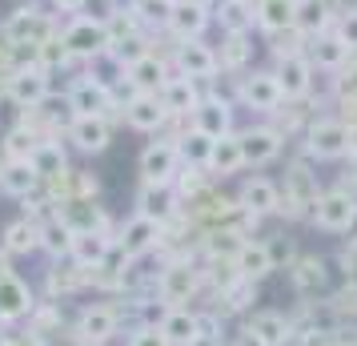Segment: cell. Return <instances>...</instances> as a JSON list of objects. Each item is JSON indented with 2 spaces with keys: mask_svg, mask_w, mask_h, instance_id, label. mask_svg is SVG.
Listing matches in <instances>:
<instances>
[{
  "mask_svg": "<svg viewBox=\"0 0 357 346\" xmlns=\"http://www.w3.org/2000/svg\"><path fill=\"white\" fill-rule=\"evenodd\" d=\"M354 145H357L354 125H345L337 117H321V121H313L309 133H305L309 157H321V161H337V157H345Z\"/></svg>",
  "mask_w": 357,
  "mask_h": 346,
  "instance_id": "6da1fadb",
  "label": "cell"
},
{
  "mask_svg": "<svg viewBox=\"0 0 357 346\" xmlns=\"http://www.w3.org/2000/svg\"><path fill=\"white\" fill-rule=\"evenodd\" d=\"M65 45L77 61H93L100 52L113 49V33H109V20H97V17H77L68 24L65 33Z\"/></svg>",
  "mask_w": 357,
  "mask_h": 346,
  "instance_id": "7a4b0ae2",
  "label": "cell"
},
{
  "mask_svg": "<svg viewBox=\"0 0 357 346\" xmlns=\"http://www.w3.org/2000/svg\"><path fill=\"white\" fill-rule=\"evenodd\" d=\"M313 222L325 233H345L357 222V194L349 189H325L313 206Z\"/></svg>",
  "mask_w": 357,
  "mask_h": 346,
  "instance_id": "3957f363",
  "label": "cell"
},
{
  "mask_svg": "<svg viewBox=\"0 0 357 346\" xmlns=\"http://www.w3.org/2000/svg\"><path fill=\"white\" fill-rule=\"evenodd\" d=\"M4 93L17 109H33V105H45L52 97L49 93V73L40 65H29V69H13L4 77Z\"/></svg>",
  "mask_w": 357,
  "mask_h": 346,
  "instance_id": "277c9868",
  "label": "cell"
},
{
  "mask_svg": "<svg viewBox=\"0 0 357 346\" xmlns=\"http://www.w3.org/2000/svg\"><path fill=\"white\" fill-rule=\"evenodd\" d=\"M56 29H52V17L49 13H40V8H17L13 17L4 20V41H13V45H45L52 41Z\"/></svg>",
  "mask_w": 357,
  "mask_h": 346,
  "instance_id": "5b68a950",
  "label": "cell"
},
{
  "mask_svg": "<svg viewBox=\"0 0 357 346\" xmlns=\"http://www.w3.org/2000/svg\"><path fill=\"white\" fill-rule=\"evenodd\" d=\"M116 326H121V310L109 306V302H93V306H84L77 314V343L105 346L116 334Z\"/></svg>",
  "mask_w": 357,
  "mask_h": 346,
  "instance_id": "8992f818",
  "label": "cell"
},
{
  "mask_svg": "<svg viewBox=\"0 0 357 346\" xmlns=\"http://www.w3.org/2000/svg\"><path fill=\"white\" fill-rule=\"evenodd\" d=\"M161 246V222H153L145 214H132L121 230H116V250L125 258H145L149 250Z\"/></svg>",
  "mask_w": 357,
  "mask_h": 346,
  "instance_id": "52a82bcc",
  "label": "cell"
},
{
  "mask_svg": "<svg viewBox=\"0 0 357 346\" xmlns=\"http://www.w3.org/2000/svg\"><path fill=\"white\" fill-rule=\"evenodd\" d=\"M68 109H73V117H109V109H116L113 89H105L93 77H81L68 89Z\"/></svg>",
  "mask_w": 357,
  "mask_h": 346,
  "instance_id": "ba28073f",
  "label": "cell"
},
{
  "mask_svg": "<svg viewBox=\"0 0 357 346\" xmlns=\"http://www.w3.org/2000/svg\"><path fill=\"white\" fill-rule=\"evenodd\" d=\"M177 165H181V153H177L173 141H153V145H145V153H141V178H145L149 185H169L181 173Z\"/></svg>",
  "mask_w": 357,
  "mask_h": 346,
  "instance_id": "9c48e42d",
  "label": "cell"
},
{
  "mask_svg": "<svg viewBox=\"0 0 357 346\" xmlns=\"http://www.w3.org/2000/svg\"><path fill=\"white\" fill-rule=\"evenodd\" d=\"M281 101H285V93H281L277 73H249V77H241V105L257 109V113H277Z\"/></svg>",
  "mask_w": 357,
  "mask_h": 346,
  "instance_id": "30bf717a",
  "label": "cell"
},
{
  "mask_svg": "<svg viewBox=\"0 0 357 346\" xmlns=\"http://www.w3.org/2000/svg\"><path fill=\"white\" fill-rule=\"evenodd\" d=\"M197 286H201V270H197L193 262H169L161 270V278H157V294H161V302H169V306H177V302H185V298L193 294Z\"/></svg>",
  "mask_w": 357,
  "mask_h": 346,
  "instance_id": "8fae6325",
  "label": "cell"
},
{
  "mask_svg": "<svg viewBox=\"0 0 357 346\" xmlns=\"http://www.w3.org/2000/svg\"><path fill=\"white\" fill-rule=\"evenodd\" d=\"M317 178L309 173L305 165H293L289 173H285V206L281 210H289V217L297 214H309L313 217V206H317Z\"/></svg>",
  "mask_w": 357,
  "mask_h": 346,
  "instance_id": "7c38bea8",
  "label": "cell"
},
{
  "mask_svg": "<svg viewBox=\"0 0 357 346\" xmlns=\"http://www.w3.org/2000/svg\"><path fill=\"white\" fill-rule=\"evenodd\" d=\"M221 69L217 52L197 36V41H181L177 45V73L181 77H193V81H213V73Z\"/></svg>",
  "mask_w": 357,
  "mask_h": 346,
  "instance_id": "4fadbf2b",
  "label": "cell"
},
{
  "mask_svg": "<svg viewBox=\"0 0 357 346\" xmlns=\"http://www.w3.org/2000/svg\"><path fill=\"white\" fill-rule=\"evenodd\" d=\"M233 262H237V274L249 282H261L269 278L277 270V254L269 242H253V238H245L241 246H237V254H233Z\"/></svg>",
  "mask_w": 357,
  "mask_h": 346,
  "instance_id": "5bb4252c",
  "label": "cell"
},
{
  "mask_svg": "<svg viewBox=\"0 0 357 346\" xmlns=\"http://www.w3.org/2000/svg\"><path fill=\"white\" fill-rule=\"evenodd\" d=\"M125 121L141 133H157L169 121V109H165L161 93H132L129 105H125Z\"/></svg>",
  "mask_w": 357,
  "mask_h": 346,
  "instance_id": "9a60e30c",
  "label": "cell"
},
{
  "mask_svg": "<svg viewBox=\"0 0 357 346\" xmlns=\"http://www.w3.org/2000/svg\"><path fill=\"white\" fill-rule=\"evenodd\" d=\"M289 282L301 298H317L325 294V282H329V266H325L321 254H301L297 262L289 266Z\"/></svg>",
  "mask_w": 357,
  "mask_h": 346,
  "instance_id": "2e32d148",
  "label": "cell"
},
{
  "mask_svg": "<svg viewBox=\"0 0 357 346\" xmlns=\"http://www.w3.org/2000/svg\"><path fill=\"white\" fill-rule=\"evenodd\" d=\"M273 73H277V81H281V93L285 97H305L309 85H313V65H309V57H301V52H281Z\"/></svg>",
  "mask_w": 357,
  "mask_h": 346,
  "instance_id": "e0dca14e",
  "label": "cell"
},
{
  "mask_svg": "<svg viewBox=\"0 0 357 346\" xmlns=\"http://www.w3.org/2000/svg\"><path fill=\"white\" fill-rule=\"evenodd\" d=\"M237 206H245L253 217H269L281 210V185L269 178H249L237 194Z\"/></svg>",
  "mask_w": 357,
  "mask_h": 346,
  "instance_id": "ac0fdd59",
  "label": "cell"
},
{
  "mask_svg": "<svg viewBox=\"0 0 357 346\" xmlns=\"http://www.w3.org/2000/svg\"><path fill=\"white\" fill-rule=\"evenodd\" d=\"M68 137L81 153H105L113 141V125H109V117H73Z\"/></svg>",
  "mask_w": 357,
  "mask_h": 346,
  "instance_id": "d6986e66",
  "label": "cell"
},
{
  "mask_svg": "<svg viewBox=\"0 0 357 346\" xmlns=\"http://www.w3.org/2000/svg\"><path fill=\"white\" fill-rule=\"evenodd\" d=\"M137 214L153 217V222H173V217L181 214V194L173 189V185H149L141 189V198H137Z\"/></svg>",
  "mask_w": 357,
  "mask_h": 346,
  "instance_id": "ffe728a7",
  "label": "cell"
},
{
  "mask_svg": "<svg viewBox=\"0 0 357 346\" xmlns=\"http://www.w3.org/2000/svg\"><path fill=\"white\" fill-rule=\"evenodd\" d=\"M241 137V153L245 165H269L281 153V129H269V125H253V129L237 133Z\"/></svg>",
  "mask_w": 357,
  "mask_h": 346,
  "instance_id": "44dd1931",
  "label": "cell"
},
{
  "mask_svg": "<svg viewBox=\"0 0 357 346\" xmlns=\"http://www.w3.org/2000/svg\"><path fill=\"white\" fill-rule=\"evenodd\" d=\"M193 129H201L205 137H213V141H221V137H229L233 133V105L229 101H201V109L193 113Z\"/></svg>",
  "mask_w": 357,
  "mask_h": 346,
  "instance_id": "7402d4cb",
  "label": "cell"
},
{
  "mask_svg": "<svg viewBox=\"0 0 357 346\" xmlns=\"http://www.w3.org/2000/svg\"><path fill=\"white\" fill-rule=\"evenodd\" d=\"M33 290L17 278V274H8V278H0V322H17V318H29L33 314Z\"/></svg>",
  "mask_w": 357,
  "mask_h": 346,
  "instance_id": "603a6c76",
  "label": "cell"
},
{
  "mask_svg": "<svg viewBox=\"0 0 357 346\" xmlns=\"http://www.w3.org/2000/svg\"><path fill=\"white\" fill-rule=\"evenodd\" d=\"M161 101H165V109H169V117H189L201 109V93H197V81L193 77H169L161 89Z\"/></svg>",
  "mask_w": 357,
  "mask_h": 346,
  "instance_id": "cb8c5ba5",
  "label": "cell"
},
{
  "mask_svg": "<svg viewBox=\"0 0 357 346\" xmlns=\"http://www.w3.org/2000/svg\"><path fill=\"white\" fill-rule=\"evenodd\" d=\"M169 29H173L181 41H197V36L209 29V4H205V0H177Z\"/></svg>",
  "mask_w": 357,
  "mask_h": 346,
  "instance_id": "d4e9b609",
  "label": "cell"
},
{
  "mask_svg": "<svg viewBox=\"0 0 357 346\" xmlns=\"http://www.w3.org/2000/svg\"><path fill=\"white\" fill-rule=\"evenodd\" d=\"M245 326L253 330V334H261V343H265V346H289V338L297 334L293 322L281 310H253Z\"/></svg>",
  "mask_w": 357,
  "mask_h": 346,
  "instance_id": "484cf974",
  "label": "cell"
},
{
  "mask_svg": "<svg viewBox=\"0 0 357 346\" xmlns=\"http://www.w3.org/2000/svg\"><path fill=\"white\" fill-rule=\"evenodd\" d=\"M116 246V238L113 233H100V230H81L77 233V242H73V262H81L84 270H93V266H100L109 254H113Z\"/></svg>",
  "mask_w": 357,
  "mask_h": 346,
  "instance_id": "4316f807",
  "label": "cell"
},
{
  "mask_svg": "<svg viewBox=\"0 0 357 346\" xmlns=\"http://www.w3.org/2000/svg\"><path fill=\"white\" fill-rule=\"evenodd\" d=\"M165 81H169V77H165L161 57H157V52H145V57H137L129 65V81L125 85H129L132 93H161Z\"/></svg>",
  "mask_w": 357,
  "mask_h": 346,
  "instance_id": "83f0119b",
  "label": "cell"
},
{
  "mask_svg": "<svg viewBox=\"0 0 357 346\" xmlns=\"http://www.w3.org/2000/svg\"><path fill=\"white\" fill-rule=\"evenodd\" d=\"M0 189L8 194V198H29L40 189V173H36L33 161H4L0 169Z\"/></svg>",
  "mask_w": 357,
  "mask_h": 346,
  "instance_id": "f1b7e54d",
  "label": "cell"
},
{
  "mask_svg": "<svg viewBox=\"0 0 357 346\" xmlns=\"http://www.w3.org/2000/svg\"><path fill=\"white\" fill-rule=\"evenodd\" d=\"M0 246L8 250L13 258H24V254L40 250V226H36L33 217H17V222H8V226H4Z\"/></svg>",
  "mask_w": 357,
  "mask_h": 346,
  "instance_id": "f546056e",
  "label": "cell"
},
{
  "mask_svg": "<svg viewBox=\"0 0 357 346\" xmlns=\"http://www.w3.org/2000/svg\"><path fill=\"white\" fill-rule=\"evenodd\" d=\"M257 24L265 33L297 29V0H257Z\"/></svg>",
  "mask_w": 357,
  "mask_h": 346,
  "instance_id": "4dcf8cb0",
  "label": "cell"
},
{
  "mask_svg": "<svg viewBox=\"0 0 357 346\" xmlns=\"http://www.w3.org/2000/svg\"><path fill=\"white\" fill-rule=\"evenodd\" d=\"M161 330L169 334L173 346H189L201 334V314L185 310V306H169V314L161 318Z\"/></svg>",
  "mask_w": 357,
  "mask_h": 346,
  "instance_id": "1f68e13d",
  "label": "cell"
},
{
  "mask_svg": "<svg viewBox=\"0 0 357 346\" xmlns=\"http://www.w3.org/2000/svg\"><path fill=\"white\" fill-rule=\"evenodd\" d=\"M73 242H77V230L61 214H52L49 222H40V250H49L52 258H68L73 254Z\"/></svg>",
  "mask_w": 357,
  "mask_h": 346,
  "instance_id": "d6a6232c",
  "label": "cell"
},
{
  "mask_svg": "<svg viewBox=\"0 0 357 346\" xmlns=\"http://www.w3.org/2000/svg\"><path fill=\"white\" fill-rule=\"evenodd\" d=\"M209 169L217 173V178H229V173L245 169V153H241V137H237V133H229V137H221V141L213 145Z\"/></svg>",
  "mask_w": 357,
  "mask_h": 346,
  "instance_id": "836d02e7",
  "label": "cell"
},
{
  "mask_svg": "<svg viewBox=\"0 0 357 346\" xmlns=\"http://www.w3.org/2000/svg\"><path fill=\"white\" fill-rule=\"evenodd\" d=\"M309 57H313L321 69H341L349 57H354V52H349V45H345L337 33H321V36H313V49H309Z\"/></svg>",
  "mask_w": 357,
  "mask_h": 346,
  "instance_id": "e575fe53",
  "label": "cell"
},
{
  "mask_svg": "<svg viewBox=\"0 0 357 346\" xmlns=\"http://www.w3.org/2000/svg\"><path fill=\"white\" fill-rule=\"evenodd\" d=\"M81 286H89V270H84L81 262H68L65 270H61V266L49 270V294L52 298H68V294H77Z\"/></svg>",
  "mask_w": 357,
  "mask_h": 346,
  "instance_id": "d590c367",
  "label": "cell"
},
{
  "mask_svg": "<svg viewBox=\"0 0 357 346\" xmlns=\"http://www.w3.org/2000/svg\"><path fill=\"white\" fill-rule=\"evenodd\" d=\"M213 137H205L201 129H189L185 137L177 141V153L185 165H197V169H209V157H213Z\"/></svg>",
  "mask_w": 357,
  "mask_h": 346,
  "instance_id": "8d00e7d4",
  "label": "cell"
},
{
  "mask_svg": "<svg viewBox=\"0 0 357 346\" xmlns=\"http://www.w3.org/2000/svg\"><path fill=\"white\" fill-rule=\"evenodd\" d=\"M329 29V0H297V33L321 36Z\"/></svg>",
  "mask_w": 357,
  "mask_h": 346,
  "instance_id": "74e56055",
  "label": "cell"
},
{
  "mask_svg": "<svg viewBox=\"0 0 357 346\" xmlns=\"http://www.w3.org/2000/svg\"><path fill=\"white\" fill-rule=\"evenodd\" d=\"M61 302L56 298H49V302H36L33 314H29V334H36V338H49V334H61Z\"/></svg>",
  "mask_w": 357,
  "mask_h": 346,
  "instance_id": "f35d334b",
  "label": "cell"
},
{
  "mask_svg": "<svg viewBox=\"0 0 357 346\" xmlns=\"http://www.w3.org/2000/svg\"><path fill=\"white\" fill-rule=\"evenodd\" d=\"M249 57H253L249 36H245V33H225V45H221V52H217L221 69H229V73H241V69L249 65Z\"/></svg>",
  "mask_w": 357,
  "mask_h": 346,
  "instance_id": "ab89813d",
  "label": "cell"
},
{
  "mask_svg": "<svg viewBox=\"0 0 357 346\" xmlns=\"http://www.w3.org/2000/svg\"><path fill=\"white\" fill-rule=\"evenodd\" d=\"M36 145H40V141H36L29 129H20V125H13V129L0 137V149H4V157H8V161H33Z\"/></svg>",
  "mask_w": 357,
  "mask_h": 346,
  "instance_id": "60d3db41",
  "label": "cell"
},
{
  "mask_svg": "<svg viewBox=\"0 0 357 346\" xmlns=\"http://www.w3.org/2000/svg\"><path fill=\"white\" fill-rule=\"evenodd\" d=\"M33 165H36V173H40V182L45 178H52V173H65L68 161H65V149H61V141H40L33 153Z\"/></svg>",
  "mask_w": 357,
  "mask_h": 346,
  "instance_id": "b9f144b4",
  "label": "cell"
},
{
  "mask_svg": "<svg viewBox=\"0 0 357 346\" xmlns=\"http://www.w3.org/2000/svg\"><path fill=\"white\" fill-rule=\"evenodd\" d=\"M173 8H177V0H137L132 4L137 20H145V24H169L173 20Z\"/></svg>",
  "mask_w": 357,
  "mask_h": 346,
  "instance_id": "7bdbcfd3",
  "label": "cell"
},
{
  "mask_svg": "<svg viewBox=\"0 0 357 346\" xmlns=\"http://www.w3.org/2000/svg\"><path fill=\"white\" fill-rule=\"evenodd\" d=\"M249 4H237V0H225V8H221V29L225 33H245L249 29V20L257 17V13H245Z\"/></svg>",
  "mask_w": 357,
  "mask_h": 346,
  "instance_id": "ee69618b",
  "label": "cell"
},
{
  "mask_svg": "<svg viewBox=\"0 0 357 346\" xmlns=\"http://www.w3.org/2000/svg\"><path fill=\"white\" fill-rule=\"evenodd\" d=\"M177 194H181V198H189V201L205 194V178H201V169H197V165L181 169V178H177Z\"/></svg>",
  "mask_w": 357,
  "mask_h": 346,
  "instance_id": "f6af8a7d",
  "label": "cell"
},
{
  "mask_svg": "<svg viewBox=\"0 0 357 346\" xmlns=\"http://www.w3.org/2000/svg\"><path fill=\"white\" fill-rule=\"evenodd\" d=\"M129 346H173V343H169V334H165L161 326H153V322H149V326H141L129 338Z\"/></svg>",
  "mask_w": 357,
  "mask_h": 346,
  "instance_id": "bcb514c9",
  "label": "cell"
},
{
  "mask_svg": "<svg viewBox=\"0 0 357 346\" xmlns=\"http://www.w3.org/2000/svg\"><path fill=\"white\" fill-rule=\"evenodd\" d=\"M337 36L349 45V52H357V8H349V13H341L337 20Z\"/></svg>",
  "mask_w": 357,
  "mask_h": 346,
  "instance_id": "7dc6e473",
  "label": "cell"
},
{
  "mask_svg": "<svg viewBox=\"0 0 357 346\" xmlns=\"http://www.w3.org/2000/svg\"><path fill=\"white\" fill-rule=\"evenodd\" d=\"M341 270H345V282L357 286V242L349 250H341Z\"/></svg>",
  "mask_w": 357,
  "mask_h": 346,
  "instance_id": "c3c4849f",
  "label": "cell"
},
{
  "mask_svg": "<svg viewBox=\"0 0 357 346\" xmlns=\"http://www.w3.org/2000/svg\"><path fill=\"white\" fill-rule=\"evenodd\" d=\"M233 346H265V343H261V334H253L249 326H241L237 334H233Z\"/></svg>",
  "mask_w": 357,
  "mask_h": 346,
  "instance_id": "681fc988",
  "label": "cell"
},
{
  "mask_svg": "<svg viewBox=\"0 0 357 346\" xmlns=\"http://www.w3.org/2000/svg\"><path fill=\"white\" fill-rule=\"evenodd\" d=\"M52 4H56L61 13H81V8L89 4V0H52Z\"/></svg>",
  "mask_w": 357,
  "mask_h": 346,
  "instance_id": "f907efd6",
  "label": "cell"
},
{
  "mask_svg": "<svg viewBox=\"0 0 357 346\" xmlns=\"http://www.w3.org/2000/svg\"><path fill=\"white\" fill-rule=\"evenodd\" d=\"M189 346H221V334H197Z\"/></svg>",
  "mask_w": 357,
  "mask_h": 346,
  "instance_id": "816d5d0a",
  "label": "cell"
},
{
  "mask_svg": "<svg viewBox=\"0 0 357 346\" xmlns=\"http://www.w3.org/2000/svg\"><path fill=\"white\" fill-rule=\"evenodd\" d=\"M8 258H13V254H8V250L0 246V278H8V274H13V266H8Z\"/></svg>",
  "mask_w": 357,
  "mask_h": 346,
  "instance_id": "f5cc1de1",
  "label": "cell"
},
{
  "mask_svg": "<svg viewBox=\"0 0 357 346\" xmlns=\"http://www.w3.org/2000/svg\"><path fill=\"white\" fill-rule=\"evenodd\" d=\"M4 161H8V157H4V149H0V169H4Z\"/></svg>",
  "mask_w": 357,
  "mask_h": 346,
  "instance_id": "db71d44e",
  "label": "cell"
},
{
  "mask_svg": "<svg viewBox=\"0 0 357 346\" xmlns=\"http://www.w3.org/2000/svg\"><path fill=\"white\" fill-rule=\"evenodd\" d=\"M237 4H253V0H237Z\"/></svg>",
  "mask_w": 357,
  "mask_h": 346,
  "instance_id": "11a10c76",
  "label": "cell"
}]
</instances>
